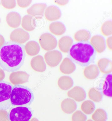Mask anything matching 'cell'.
Listing matches in <instances>:
<instances>
[{
  "label": "cell",
  "mask_w": 112,
  "mask_h": 121,
  "mask_svg": "<svg viewBox=\"0 0 112 121\" xmlns=\"http://www.w3.org/2000/svg\"><path fill=\"white\" fill-rule=\"evenodd\" d=\"M25 56L23 45L12 41L6 42L0 48V66L5 71L15 72L23 64Z\"/></svg>",
  "instance_id": "cell-1"
},
{
  "label": "cell",
  "mask_w": 112,
  "mask_h": 121,
  "mask_svg": "<svg viewBox=\"0 0 112 121\" xmlns=\"http://www.w3.org/2000/svg\"><path fill=\"white\" fill-rule=\"evenodd\" d=\"M10 100L13 106L29 107L34 100V94L28 87L14 85L12 89Z\"/></svg>",
  "instance_id": "cell-2"
},
{
  "label": "cell",
  "mask_w": 112,
  "mask_h": 121,
  "mask_svg": "<svg viewBox=\"0 0 112 121\" xmlns=\"http://www.w3.org/2000/svg\"><path fill=\"white\" fill-rule=\"evenodd\" d=\"M91 45L86 43L74 44L71 48L69 54L73 59L81 64H89L94 58L95 52Z\"/></svg>",
  "instance_id": "cell-3"
},
{
  "label": "cell",
  "mask_w": 112,
  "mask_h": 121,
  "mask_svg": "<svg viewBox=\"0 0 112 121\" xmlns=\"http://www.w3.org/2000/svg\"><path fill=\"white\" fill-rule=\"evenodd\" d=\"M32 116L33 112L29 106L12 107L8 113L10 121H30Z\"/></svg>",
  "instance_id": "cell-4"
},
{
  "label": "cell",
  "mask_w": 112,
  "mask_h": 121,
  "mask_svg": "<svg viewBox=\"0 0 112 121\" xmlns=\"http://www.w3.org/2000/svg\"><path fill=\"white\" fill-rule=\"evenodd\" d=\"M12 86L9 82L0 81V110H6L11 106V94Z\"/></svg>",
  "instance_id": "cell-5"
},
{
  "label": "cell",
  "mask_w": 112,
  "mask_h": 121,
  "mask_svg": "<svg viewBox=\"0 0 112 121\" xmlns=\"http://www.w3.org/2000/svg\"><path fill=\"white\" fill-rule=\"evenodd\" d=\"M39 42L42 48L47 51L53 50L58 45L56 38L52 35L48 33H44L41 36Z\"/></svg>",
  "instance_id": "cell-6"
},
{
  "label": "cell",
  "mask_w": 112,
  "mask_h": 121,
  "mask_svg": "<svg viewBox=\"0 0 112 121\" xmlns=\"http://www.w3.org/2000/svg\"><path fill=\"white\" fill-rule=\"evenodd\" d=\"M44 58L48 65L51 67H55L57 66L61 62L62 55L59 51L52 50L46 53Z\"/></svg>",
  "instance_id": "cell-7"
},
{
  "label": "cell",
  "mask_w": 112,
  "mask_h": 121,
  "mask_svg": "<svg viewBox=\"0 0 112 121\" xmlns=\"http://www.w3.org/2000/svg\"><path fill=\"white\" fill-rule=\"evenodd\" d=\"M10 39L12 41L19 44H23L28 40L29 35L27 31L21 28L14 30L10 35Z\"/></svg>",
  "instance_id": "cell-8"
},
{
  "label": "cell",
  "mask_w": 112,
  "mask_h": 121,
  "mask_svg": "<svg viewBox=\"0 0 112 121\" xmlns=\"http://www.w3.org/2000/svg\"><path fill=\"white\" fill-rule=\"evenodd\" d=\"M29 75L26 72L18 71L12 72L9 76L10 82L14 85H20L28 81Z\"/></svg>",
  "instance_id": "cell-9"
},
{
  "label": "cell",
  "mask_w": 112,
  "mask_h": 121,
  "mask_svg": "<svg viewBox=\"0 0 112 121\" xmlns=\"http://www.w3.org/2000/svg\"><path fill=\"white\" fill-rule=\"evenodd\" d=\"M47 8V5L45 3L34 4L27 10V13L35 19H42Z\"/></svg>",
  "instance_id": "cell-10"
},
{
  "label": "cell",
  "mask_w": 112,
  "mask_h": 121,
  "mask_svg": "<svg viewBox=\"0 0 112 121\" xmlns=\"http://www.w3.org/2000/svg\"><path fill=\"white\" fill-rule=\"evenodd\" d=\"M44 14L46 19L50 21L58 20L61 16V13L59 9L56 6L54 5L49 6L47 7Z\"/></svg>",
  "instance_id": "cell-11"
},
{
  "label": "cell",
  "mask_w": 112,
  "mask_h": 121,
  "mask_svg": "<svg viewBox=\"0 0 112 121\" xmlns=\"http://www.w3.org/2000/svg\"><path fill=\"white\" fill-rule=\"evenodd\" d=\"M67 96L75 101L81 102L86 98V94L82 88L76 86L68 91Z\"/></svg>",
  "instance_id": "cell-12"
},
{
  "label": "cell",
  "mask_w": 112,
  "mask_h": 121,
  "mask_svg": "<svg viewBox=\"0 0 112 121\" xmlns=\"http://www.w3.org/2000/svg\"><path fill=\"white\" fill-rule=\"evenodd\" d=\"M90 42L95 51L98 53H102L105 51L106 44L105 39L103 37L99 35H94L90 39Z\"/></svg>",
  "instance_id": "cell-13"
},
{
  "label": "cell",
  "mask_w": 112,
  "mask_h": 121,
  "mask_svg": "<svg viewBox=\"0 0 112 121\" xmlns=\"http://www.w3.org/2000/svg\"><path fill=\"white\" fill-rule=\"evenodd\" d=\"M30 64L32 68L37 72H44L47 69L44 58L41 55L34 57L31 61Z\"/></svg>",
  "instance_id": "cell-14"
},
{
  "label": "cell",
  "mask_w": 112,
  "mask_h": 121,
  "mask_svg": "<svg viewBox=\"0 0 112 121\" xmlns=\"http://www.w3.org/2000/svg\"><path fill=\"white\" fill-rule=\"evenodd\" d=\"M76 65L68 58H64L60 66V70L65 74H70L75 71Z\"/></svg>",
  "instance_id": "cell-15"
},
{
  "label": "cell",
  "mask_w": 112,
  "mask_h": 121,
  "mask_svg": "<svg viewBox=\"0 0 112 121\" xmlns=\"http://www.w3.org/2000/svg\"><path fill=\"white\" fill-rule=\"evenodd\" d=\"M6 22L10 27L13 28H18L21 24V16L18 13L11 12L6 16Z\"/></svg>",
  "instance_id": "cell-16"
},
{
  "label": "cell",
  "mask_w": 112,
  "mask_h": 121,
  "mask_svg": "<svg viewBox=\"0 0 112 121\" xmlns=\"http://www.w3.org/2000/svg\"><path fill=\"white\" fill-rule=\"evenodd\" d=\"M61 108L64 113L67 114H71L76 109V103L72 99H66L61 102Z\"/></svg>",
  "instance_id": "cell-17"
},
{
  "label": "cell",
  "mask_w": 112,
  "mask_h": 121,
  "mask_svg": "<svg viewBox=\"0 0 112 121\" xmlns=\"http://www.w3.org/2000/svg\"><path fill=\"white\" fill-rule=\"evenodd\" d=\"M73 40L70 37H62L59 40L58 46L59 49L62 52L67 53L70 51L72 46Z\"/></svg>",
  "instance_id": "cell-18"
},
{
  "label": "cell",
  "mask_w": 112,
  "mask_h": 121,
  "mask_svg": "<svg viewBox=\"0 0 112 121\" xmlns=\"http://www.w3.org/2000/svg\"><path fill=\"white\" fill-rule=\"evenodd\" d=\"M99 70L98 66L95 65H90L86 66L84 70V75L88 80H93L98 77Z\"/></svg>",
  "instance_id": "cell-19"
},
{
  "label": "cell",
  "mask_w": 112,
  "mask_h": 121,
  "mask_svg": "<svg viewBox=\"0 0 112 121\" xmlns=\"http://www.w3.org/2000/svg\"><path fill=\"white\" fill-rule=\"evenodd\" d=\"M21 26L27 31H33L36 26V19L32 16L26 15L22 18Z\"/></svg>",
  "instance_id": "cell-20"
},
{
  "label": "cell",
  "mask_w": 112,
  "mask_h": 121,
  "mask_svg": "<svg viewBox=\"0 0 112 121\" xmlns=\"http://www.w3.org/2000/svg\"><path fill=\"white\" fill-rule=\"evenodd\" d=\"M25 51L29 56H34L37 55L40 51L39 44L35 41H30L27 42L24 47Z\"/></svg>",
  "instance_id": "cell-21"
},
{
  "label": "cell",
  "mask_w": 112,
  "mask_h": 121,
  "mask_svg": "<svg viewBox=\"0 0 112 121\" xmlns=\"http://www.w3.org/2000/svg\"><path fill=\"white\" fill-rule=\"evenodd\" d=\"M49 28L51 33L56 36L62 35L66 31L65 25L59 21L51 23L49 25Z\"/></svg>",
  "instance_id": "cell-22"
},
{
  "label": "cell",
  "mask_w": 112,
  "mask_h": 121,
  "mask_svg": "<svg viewBox=\"0 0 112 121\" xmlns=\"http://www.w3.org/2000/svg\"><path fill=\"white\" fill-rule=\"evenodd\" d=\"M97 65L101 72L104 74H108L112 72V62L107 59H101L98 60Z\"/></svg>",
  "instance_id": "cell-23"
},
{
  "label": "cell",
  "mask_w": 112,
  "mask_h": 121,
  "mask_svg": "<svg viewBox=\"0 0 112 121\" xmlns=\"http://www.w3.org/2000/svg\"><path fill=\"white\" fill-rule=\"evenodd\" d=\"M58 85L61 89L66 91L72 87L73 85V81L70 77L64 76H61L58 79Z\"/></svg>",
  "instance_id": "cell-24"
},
{
  "label": "cell",
  "mask_w": 112,
  "mask_h": 121,
  "mask_svg": "<svg viewBox=\"0 0 112 121\" xmlns=\"http://www.w3.org/2000/svg\"><path fill=\"white\" fill-rule=\"evenodd\" d=\"M91 37L90 32L85 30H79L74 34V38L77 41L83 42L89 41Z\"/></svg>",
  "instance_id": "cell-25"
},
{
  "label": "cell",
  "mask_w": 112,
  "mask_h": 121,
  "mask_svg": "<svg viewBox=\"0 0 112 121\" xmlns=\"http://www.w3.org/2000/svg\"><path fill=\"white\" fill-rule=\"evenodd\" d=\"M112 76L108 74L105 79L103 87V93L105 96L109 97H112Z\"/></svg>",
  "instance_id": "cell-26"
},
{
  "label": "cell",
  "mask_w": 112,
  "mask_h": 121,
  "mask_svg": "<svg viewBox=\"0 0 112 121\" xmlns=\"http://www.w3.org/2000/svg\"><path fill=\"white\" fill-rule=\"evenodd\" d=\"M95 109V105L91 100H86L83 102L81 105V109L84 113L90 115L93 112Z\"/></svg>",
  "instance_id": "cell-27"
},
{
  "label": "cell",
  "mask_w": 112,
  "mask_h": 121,
  "mask_svg": "<svg viewBox=\"0 0 112 121\" xmlns=\"http://www.w3.org/2000/svg\"><path fill=\"white\" fill-rule=\"evenodd\" d=\"M92 118L94 121H106L107 119V115L104 109L98 108L92 114Z\"/></svg>",
  "instance_id": "cell-28"
},
{
  "label": "cell",
  "mask_w": 112,
  "mask_h": 121,
  "mask_svg": "<svg viewBox=\"0 0 112 121\" xmlns=\"http://www.w3.org/2000/svg\"><path fill=\"white\" fill-rule=\"evenodd\" d=\"M88 96L91 100L96 103L100 102L102 99V94L95 88L90 89L88 92Z\"/></svg>",
  "instance_id": "cell-29"
},
{
  "label": "cell",
  "mask_w": 112,
  "mask_h": 121,
  "mask_svg": "<svg viewBox=\"0 0 112 121\" xmlns=\"http://www.w3.org/2000/svg\"><path fill=\"white\" fill-rule=\"evenodd\" d=\"M101 31L103 35L106 36L112 35V21L107 20L103 23L101 28Z\"/></svg>",
  "instance_id": "cell-30"
},
{
  "label": "cell",
  "mask_w": 112,
  "mask_h": 121,
  "mask_svg": "<svg viewBox=\"0 0 112 121\" xmlns=\"http://www.w3.org/2000/svg\"><path fill=\"white\" fill-rule=\"evenodd\" d=\"M87 119L86 115L79 110L75 111L72 116V121H86Z\"/></svg>",
  "instance_id": "cell-31"
},
{
  "label": "cell",
  "mask_w": 112,
  "mask_h": 121,
  "mask_svg": "<svg viewBox=\"0 0 112 121\" xmlns=\"http://www.w3.org/2000/svg\"><path fill=\"white\" fill-rule=\"evenodd\" d=\"M1 3L3 7L7 9H12L16 5L15 0H1Z\"/></svg>",
  "instance_id": "cell-32"
},
{
  "label": "cell",
  "mask_w": 112,
  "mask_h": 121,
  "mask_svg": "<svg viewBox=\"0 0 112 121\" xmlns=\"http://www.w3.org/2000/svg\"><path fill=\"white\" fill-rule=\"evenodd\" d=\"M0 121H10L8 113L6 110H0Z\"/></svg>",
  "instance_id": "cell-33"
},
{
  "label": "cell",
  "mask_w": 112,
  "mask_h": 121,
  "mask_svg": "<svg viewBox=\"0 0 112 121\" xmlns=\"http://www.w3.org/2000/svg\"><path fill=\"white\" fill-rule=\"evenodd\" d=\"M32 0H17L18 5L21 8L27 7L30 5Z\"/></svg>",
  "instance_id": "cell-34"
},
{
  "label": "cell",
  "mask_w": 112,
  "mask_h": 121,
  "mask_svg": "<svg viewBox=\"0 0 112 121\" xmlns=\"http://www.w3.org/2000/svg\"><path fill=\"white\" fill-rule=\"evenodd\" d=\"M107 46L110 51L112 50V37L109 36L107 38L106 41Z\"/></svg>",
  "instance_id": "cell-35"
},
{
  "label": "cell",
  "mask_w": 112,
  "mask_h": 121,
  "mask_svg": "<svg viewBox=\"0 0 112 121\" xmlns=\"http://www.w3.org/2000/svg\"><path fill=\"white\" fill-rule=\"evenodd\" d=\"M68 2V0H55L54 2L59 5L64 6L67 4Z\"/></svg>",
  "instance_id": "cell-36"
},
{
  "label": "cell",
  "mask_w": 112,
  "mask_h": 121,
  "mask_svg": "<svg viewBox=\"0 0 112 121\" xmlns=\"http://www.w3.org/2000/svg\"><path fill=\"white\" fill-rule=\"evenodd\" d=\"M5 74L3 70L0 69V81H3L5 78Z\"/></svg>",
  "instance_id": "cell-37"
},
{
  "label": "cell",
  "mask_w": 112,
  "mask_h": 121,
  "mask_svg": "<svg viewBox=\"0 0 112 121\" xmlns=\"http://www.w3.org/2000/svg\"><path fill=\"white\" fill-rule=\"evenodd\" d=\"M5 43V39L4 37L1 35H0V48L3 46Z\"/></svg>",
  "instance_id": "cell-38"
},
{
  "label": "cell",
  "mask_w": 112,
  "mask_h": 121,
  "mask_svg": "<svg viewBox=\"0 0 112 121\" xmlns=\"http://www.w3.org/2000/svg\"><path fill=\"white\" fill-rule=\"evenodd\" d=\"M30 121H38V119H37V118H35V117H34V118H33L31 119V120H30Z\"/></svg>",
  "instance_id": "cell-39"
},
{
  "label": "cell",
  "mask_w": 112,
  "mask_h": 121,
  "mask_svg": "<svg viewBox=\"0 0 112 121\" xmlns=\"http://www.w3.org/2000/svg\"><path fill=\"white\" fill-rule=\"evenodd\" d=\"M92 121V120H88V121Z\"/></svg>",
  "instance_id": "cell-40"
},
{
  "label": "cell",
  "mask_w": 112,
  "mask_h": 121,
  "mask_svg": "<svg viewBox=\"0 0 112 121\" xmlns=\"http://www.w3.org/2000/svg\"><path fill=\"white\" fill-rule=\"evenodd\" d=\"M1 22V20H0V23Z\"/></svg>",
  "instance_id": "cell-41"
},
{
  "label": "cell",
  "mask_w": 112,
  "mask_h": 121,
  "mask_svg": "<svg viewBox=\"0 0 112 121\" xmlns=\"http://www.w3.org/2000/svg\"></svg>",
  "instance_id": "cell-42"
},
{
  "label": "cell",
  "mask_w": 112,
  "mask_h": 121,
  "mask_svg": "<svg viewBox=\"0 0 112 121\" xmlns=\"http://www.w3.org/2000/svg\"></svg>",
  "instance_id": "cell-43"
}]
</instances>
